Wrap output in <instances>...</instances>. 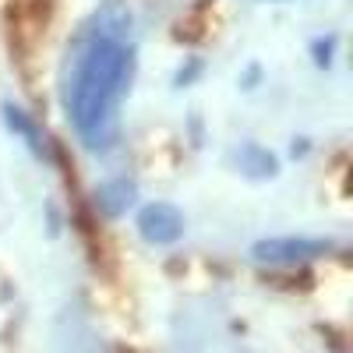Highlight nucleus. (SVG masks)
<instances>
[{"instance_id":"1","label":"nucleus","mask_w":353,"mask_h":353,"mask_svg":"<svg viewBox=\"0 0 353 353\" xmlns=\"http://www.w3.org/2000/svg\"><path fill=\"white\" fill-rule=\"evenodd\" d=\"M134 74V46L124 28H96L74 57L64 85V110L78 138L92 152L110 149L121 124V103Z\"/></svg>"},{"instance_id":"2","label":"nucleus","mask_w":353,"mask_h":353,"mask_svg":"<svg viewBox=\"0 0 353 353\" xmlns=\"http://www.w3.org/2000/svg\"><path fill=\"white\" fill-rule=\"evenodd\" d=\"M134 226H138L145 244L166 248V244H176L184 237V212L176 209V205H170V201H149L138 212Z\"/></svg>"},{"instance_id":"3","label":"nucleus","mask_w":353,"mask_h":353,"mask_svg":"<svg viewBox=\"0 0 353 353\" xmlns=\"http://www.w3.org/2000/svg\"><path fill=\"white\" fill-rule=\"evenodd\" d=\"M329 251H332L329 241H307V237H272V241H258L251 248L258 261H269V265H293L304 258H321Z\"/></svg>"},{"instance_id":"4","label":"nucleus","mask_w":353,"mask_h":353,"mask_svg":"<svg viewBox=\"0 0 353 353\" xmlns=\"http://www.w3.org/2000/svg\"><path fill=\"white\" fill-rule=\"evenodd\" d=\"M131 201H134V184L124 181V176L99 184V191H96V205H99L106 216H121V212H128V205H131Z\"/></svg>"},{"instance_id":"5","label":"nucleus","mask_w":353,"mask_h":353,"mask_svg":"<svg viewBox=\"0 0 353 353\" xmlns=\"http://www.w3.org/2000/svg\"><path fill=\"white\" fill-rule=\"evenodd\" d=\"M4 113H8V124H11V128H14L18 134H25V138H28V145H32V149H39V134H36V128H32V124L25 121V113H21V110H14V106H8Z\"/></svg>"}]
</instances>
